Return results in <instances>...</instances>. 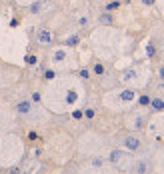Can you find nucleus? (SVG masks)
<instances>
[{"instance_id":"f257e3e1","label":"nucleus","mask_w":164,"mask_h":174,"mask_svg":"<svg viewBox=\"0 0 164 174\" xmlns=\"http://www.w3.org/2000/svg\"><path fill=\"white\" fill-rule=\"evenodd\" d=\"M126 158H128V156H126V152H122V150H112L110 156H108V160H110L112 164H116V166H120Z\"/></svg>"},{"instance_id":"f03ea898","label":"nucleus","mask_w":164,"mask_h":174,"mask_svg":"<svg viewBox=\"0 0 164 174\" xmlns=\"http://www.w3.org/2000/svg\"><path fill=\"white\" fill-rule=\"evenodd\" d=\"M124 146L128 150H138L140 148V140L136 138V136H126L124 138Z\"/></svg>"},{"instance_id":"7ed1b4c3","label":"nucleus","mask_w":164,"mask_h":174,"mask_svg":"<svg viewBox=\"0 0 164 174\" xmlns=\"http://www.w3.org/2000/svg\"><path fill=\"white\" fill-rule=\"evenodd\" d=\"M136 78H138L136 70H124V72L120 74V80H122V82H132V80H136Z\"/></svg>"},{"instance_id":"20e7f679","label":"nucleus","mask_w":164,"mask_h":174,"mask_svg":"<svg viewBox=\"0 0 164 174\" xmlns=\"http://www.w3.org/2000/svg\"><path fill=\"white\" fill-rule=\"evenodd\" d=\"M136 98V92L134 90H130V88H126V90H120V100H124V102H132Z\"/></svg>"},{"instance_id":"39448f33","label":"nucleus","mask_w":164,"mask_h":174,"mask_svg":"<svg viewBox=\"0 0 164 174\" xmlns=\"http://www.w3.org/2000/svg\"><path fill=\"white\" fill-rule=\"evenodd\" d=\"M150 108L156 110V112H162L164 110V100L162 98H152V100H150Z\"/></svg>"},{"instance_id":"423d86ee","label":"nucleus","mask_w":164,"mask_h":174,"mask_svg":"<svg viewBox=\"0 0 164 174\" xmlns=\"http://www.w3.org/2000/svg\"><path fill=\"white\" fill-rule=\"evenodd\" d=\"M16 110H18L20 114H28L30 112V102L28 100H20L18 104H16Z\"/></svg>"},{"instance_id":"0eeeda50","label":"nucleus","mask_w":164,"mask_h":174,"mask_svg":"<svg viewBox=\"0 0 164 174\" xmlns=\"http://www.w3.org/2000/svg\"><path fill=\"white\" fill-rule=\"evenodd\" d=\"M38 40L42 44H48L50 40H52V34L48 32V30H40V34H38Z\"/></svg>"},{"instance_id":"6e6552de","label":"nucleus","mask_w":164,"mask_h":174,"mask_svg":"<svg viewBox=\"0 0 164 174\" xmlns=\"http://www.w3.org/2000/svg\"><path fill=\"white\" fill-rule=\"evenodd\" d=\"M64 58H66V54L62 52V50H58V52H54V56H52V60L54 62H62Z\"/></svg>"},{"instance_id":"1a4fd4ad","label":"nucleus","mask_w":164,"mask_h":174,"mask_svg":"<svg viewBox=\"0 0 164 174\" xmlns=\"http://www.w3.org/2000/svg\"><path fill=\"white\" fill-rule=\"evenodd\" d=\"M134 170L136 172H146L148 166H146V162H138V164H134Z\"/></svg>"},{"instance_id":"9d476101","label":"nucleus","mask_w":164,"mask_h":174,"mask_svg":"<svg viewBox=\"0 0 164 174\" xmlns=\"http://www.w3.org/2000/svg\"><path fill=\"white\" fill-rule=\"evenodd\" d=\"M142 126H144V118H140V116H138V118L132 122V128H136V130H138V128H142Z\"/></svg>"},{"instance_id":"9b49d317","label":"nucleus","mask_w":164,"mask_h":174,"mask_svg":"<svg viewBox=\"0 0 164 174\" xmlns=\"http://www.w3.org/2000/svg\"><path fill=\"white\" fill-rule=\"evenodd\" d=\"M100 22H102V24H110V22H112V16L108 14V12H104V14L100 16Z\"/></svg>"},{"instance_id":"f8f14e48","label":"nucleus","mask_w":164,"mask_h":174,"mask_svg":"<svg viewBox=\"0 0 164 174\" xmlns=\"http://www.w3.org/2000/svg\"><path fill=\"white\" fill-rule=\"evenodd\" d=\"M90 162H92V166H96V168H98V166H102V164H104V160H102L100 156H94V158H92Z\"/></svg>"},{"instance_id":"ddd939ff","label":"nucleus","mask_w":164,"mask_h":174,"mask_svg":"<svg viewBox=\"0 0 164 174\" xmlns=\"http://www.w3.org/2000/svg\"><path fill=\"white\" fill-rule=\"evenodd\" d=\"M78 40H80L78 36H70V38L66 40V46H76V44H78Z\"/></svg>"},{"instance_id":"4468645a","label":"nucleus","mask_w":164,"mask_h":174,"mask_svg":"<svg viewBox=\"0 0 164 174\" xmlns=\"http://www.w3.org/2000/svg\"><path fill=\"white\" fill-rule=\"evenodd\" d=\"M138 102H140V106H146V104H150V98L148 96H140Z\"/></svg>"},{"instance_id":"2eb2a0df","label":"nucleus","mask_w":164,"mask_h":174,"mask_svg":"<svg viewBox=\"0 0 164 174\" xmlns=\"http://www.w3.org/2000/svg\"><path fill=\"white\" fill-rule=\"evenodd\" d=\"M94 72H96V74H102V72H104V68H102V64H96V66H94Z\"/></svg>"},{"instance_id":"dca6fc26","label":"nucleus","mask_w":164,"mask_h":174,"mask_svg":"<svg viewBox=\"0 0 164 174\" xmlns=\"http://www.w3.org/2000/svg\"><path fill=\"white\" fill-rule=\"evenodd\" d=\"M44 76H46V80H52V78H54V72H52V70H46V72H44Z\"/></svg>"},{"instance_id":"f3484780","label":"nucleus","mask_w":164,"mask_h":174,"mask_svg":"<svg viewBox=\"0 0 164 174\" xmlns=\"http://www.w3.org/2000/svg\"><path fill=\"white\" fill-rule=\"evenodd\" d=\"M82 114H84V116H88V118H92V116H94V110H90V108H86V110L82 112Z\"/></svg>"},{"instance_id":"a211bd4d","label":"nucleus","mask_w":164,"mask_h":174,"mask_svg":"<svg viewBox=\"0 0 164 174\" xmlns=\"http://www.w3.org/2000/svg\"><path fill=\"white\" fill-rule=\"evenodd\" d=\"M26 62L28 64H36V56H26Z\"/></svg>"},{"instance_id":"6ab92c4d","label":"nucleus","mask_w":164,"mask_h":174,"mask_svg":"<svg viewBox=\"0 0 164 174\" xmlns=\"http://www.w3.org/2000/svg\"><path fill=\"white\" fill-rule=\"evenodd\" d=\"M146 50H148V56H154V46H152V44H148V48Z\"/></svg>"},{"instance_id":"aec40b11","label":"nucleus","mask_w":164,"mask_h":174,"mask_svg":"<svg viewBox=\"0 0 164 174\" xmlns=\"http://www.w3.org/2000/svg\"><path fill=\"white\" fill-rule=\"evenodd\" d=\"M106 8H108V10H114V8H118V2H110V4L106 6Z\"/></svg>"},{"instance_id":"412c9836","label":"nucleus","mask_w":164,"mask_h":174,"mask_svg":"<svg viewBox=\"0 0 164 174\" xmlns=\"http://www.w3.org/2000/svg\"><path fill=\"white\" fill-rule=\"evenodd\" d=\"M158 78H160V80H164V66H160V70H158Z\"/></svg>"},{"instance_id":"4be33fe9","label":"nucleus","mask_w":164,"mask_h":174,"mask_svg":"<svg viewBox=\"0 0 164 174\" xmlns=\"http://www.w3.org/2000/svg\"><path fill=\"white\" fill-rule=\"evenodd\" d=\"M32 100H34V102L40 100V92H34V94H32Z\"/></svg>"},{"instance_id":"5701e85b","label":"nucleus","mask_w":164,"mask_h":174,"mask_svg":"<svg viewBox=\"0 0 164 174\" xmlns=\"http://www.w3.org/2000/svg\"><path fill=\"white\" fill-rule=\"evenodd\" d=\"M40 10V2H36V4H32V12H38Z\"/></svg>"},{"instance_id":"b1692460","label":"nucleus","mask_w":164,"mask_h":174,"mask_svg":"<svg viewBox=\"0 0 164 174\" xmlns=\"http://www.w3.org/2000/svg\"><path fill=\"white\" fill-rule=\"evenodd\" d=\"M156 0H142V4H146V6H150V4H154Z\"/></svg>"},{"instance_id":"393cba45","label":"nucleus","mask_w":164,"mask_h":174,"mask_svg":"<svg viewBox=\"0 0 164 174\" xmlns=\"http://www.w3.org/2000/svg\"><path fill=\"white\" fill-rule=\"evenodd\" d=\"M80 78H88V70H80Z\"/></svg>"},{"instance_id":"a878e982","label":"nucleus","mask_w":164,"mask_h":174,"mask_svg":"<svg viewBox=\"0 0 164 174\" xmlns=\"http://www.w3.org/2000/svg\"><path fill=\"white\" fill-rule=\"evenodd\" d=\"M72 116H74V118H80L82 112H80V110H74V112H72Z\"/></svg>"},{"instance_id":"bb28decb","label":"nucleus","mask_w":164,"mask_h":174,"mask_svg":"<svg viewBox=\"0 0 164 174\" xmlns=\"http://www.w3.org/2000/svg\"><path fill=\"white\" fill-rule=\"evenodd\" d=\"M98 2H100V0H98Z\"/></svg>"}]
</instances>
